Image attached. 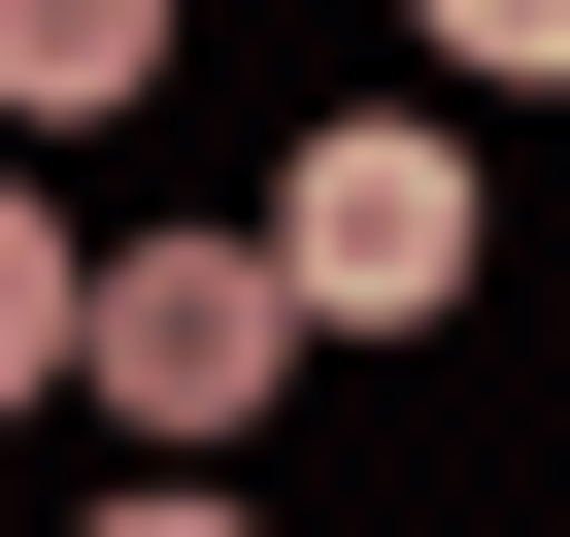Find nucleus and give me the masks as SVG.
I'll return each instance as SVG.
<instances>
[{
    "mask_svg": "<svg viewBox=\"0 0 570 537\" xmlns=\"http://www.w3.org/2000/svg\"><path fill=\"white\" fill-rule=\"evenodd\" d=\"M268 303H303V336H436L470 303V135L436 101H336L303 168H268Z\"/></svg>",
    "mask_w": 570,
    "mask_h": 537,
    "instance_id": "1",
    "label": "nucleus"
},
{
    "mask_svg": "<svg viewBox=\"0 0 570 537\" xmlns=\"http://www.w3.org/2000/svg\"><path fill=\"white\" fill-rule=\"evenodd\" d=\"M68 370H101L168 470H235L268 370H303V303H268V235H135V268H68Z\"/></svg>",
    "mask_w": 570,
    "mask_h": 537,
    "instance_id": "2",
    "label": "nucleus"
},
{
    "mask_svg": "<svg viewBox=\"0 0 570 537\" xmlns=\"http://www.w3.org/2000/svg\"><path fill=\"white\" fill-rule=\"evenodd\" d=\"M0 101H35V135H101V101H168V0H0Z\"/></svg>",
    "mask_w": 570,
    "mask_h": 537,
    "instance_id": "3",
    "label": "nucleus"
},
{
    "mask_svg": "<svg viewBox=\"0 0 570 537\" xmlns=\"http://www.w3.org/2000/svg\"><path fill=\"white\" fill-rule=\"evenodd\" d=\"M0 403H68V235L0 202Z\"/></svg>",
    "mask_w": 570,
    "mask_h": 537,
    "instance_id": "4",
    "label": "nucleus"
},
{
    "mask_svg": "<svg viewBox=\"0 0 570 537\" xmlns=\"http://www.w3.org/2000/svg\"><path fill=\"white\" fill-rule=\"evenodd\" d=\"M436 68H503V101H570V0H436Z\"/></svg>",
    "mask_w": 570,
    "mask_h": 537,
    "instance_id": "5",
    "label": "nucleus"
},
{
    "mask_svg": "<svg viewBox=\"0 0 570 537\" xmlns=\"http://www.w3.org/2000/svg\"><path fill=\"white\" fill-rule=\"evenodd\" d=\"M101 537H235V504H202V470H168V504H101Z\"/></svg>",
    "mask_w": 570,
    "mask_h": 537,
    "instance_id": "6",
    "label": "nucleus"
}]
</instances>
